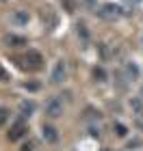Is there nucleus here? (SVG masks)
<instances>
[{"mask_svg": "<svg viewBox=\"0 0 143 151\" xmlns=\"http://www.w3.org/2000/svg\"><path fill=\"white\" fill-rule=\"evenodd\" d=\"M22 151H33V145H30V142H28V145H24V147H22Z\"/></svg>", "mask_w": 143, "mask_h": 151, "instance_id": "obj_21", "label": "nucleus"}, {"mask_svg": "<svg viewBox=\"0 0 143 151\" xmlns=\"http://www.w3.org/2000/svg\"><path fill=\"white\" fill-rule=\"evenodd\" d=\"M33 110H35V104H33V101L26 99V101H22V104H20V114H22L24 119H26V116H30Z\"/></svg>", "mask_w": 143, "mask_h": 151, "instance_id": "obj_12", "label": "nucleus"}, {"mask_svg": "<svg viewBox=\"0 0 143 151\" xmlns=\"http://www.w3.org/2000/svg\"><path fill=\"white\" fill-rule=\"evenodd\" d=\"M24 88L26 91H39L41 84H39V82H24Z\"/></svg>", "mask_w": 143, "mask_h": 151, "instance_id": "obj_16", "label": "nucleus"}, {"mask_svg": "<svg viewBox=\"0 0 143 151\" xmlns=\"http://www.w3.org/2000/svg\"><path fill=\"white\" fill-rule=\"evenodd\" d=\"M78 35H83V39H89V32H87V26L78 24Z\"/></svg>", "mask_w": 143, "mask_h": 151, "instance_id": "obj_20", "label": "nucleus"}, {"mask_svg": "<svg viewBox=\"0 0 143 151\" xmlns=\"http://www.w3.org/2000/svg\"><path fill=\"white\" fill-rule=\"evenodd\" d=\"M134 127L143 132V112H137V114H134Z\"/></svg>", "mask_w": 143, "mask_h": 151, "instance_id": "obj_15", "label": "nucleus"}, {"mask_svg": "<svg viewBox=\"0 0 143 151\" xmlns=\"http://www.w3.org/2000/svg\"><path fill=\"white\" fill-rule=\"evenodd\" d=\"M91 76H93V80H95V82H100V84L108 80V76H106V69H104V67H100V65H98V67H93Z\"/></svg>", "mask_w": 143, "mask_h": 151, "instance_id": "obj_10", "label": "nucleus"}, {"mask_svg": "<svg viewBox=\"0 0 143 151\" xmlns=\"http://www.w3.org/2000/svg\"><path fill=\"white\" fill-rule=\"evenodd\" d=\"M24 60L33 67V69H39V67H41V63H44V56H41L39 52H35V50H28V54L24 56Z\"/></svg>", "mask_w": 143, "mask_h": 151, "instance_id": "obj_6", "label": "nucleus"}, {"mask_svg": "<svg viewBox=\"0 0 143 151\" xmlns=\"http://www.w3.org/2000/svg\"><path fill=\"white\" fill-rule=\"evenodd\" d=\"M7 121H9V110H7V108H0V127H2Z\"/></svg>", "mask_w": 143, "mask_h": 151, "instance_id": "obj_17", "label": "nucleus"}, {"mask_svg": "<svg viewBox=\"0 0 143 151\" xmlns=\"http://www.w3.org/2000/svg\"><path fill=\"white\" fill-rule=\"evenodd\" d=\"M113 129H115V134H117L119 136V138H126V136H128V127L124 125V123H113Z\"/></svg>", "mask_w": 143, "mask_h": 151, "instance_id": "obj_13", "label": "nucleus"}, {"mask_svg": "<svg viewBox=\"0 0 143 151\" xmlns=\"http://www.w3.org/2000/svg\"><path fill=\"white\" fill-rule=\"evenodd\" d=\"M41 136H44L46 142H50V145H54V142L59 140V132H57V127H52V125H44L41 127Z\"/></svg>", "mask_w": 143, "mask_h": 151, "instance_id": "obj_7", "label": "nucleus"}, {"mask_svg": "<svg viewBox=\"0 0 143 151\" xmlns=\"http://www.w3.org/2000/svg\"><path fill=\"white\" fill-rule=\"evenodd\" d=\"M141 97H143V88H141Z\"/></svg>", "mask_w": 143, "mask_h": 151, "instance_id": "obj_23", "label": "nucleus"}, {"mask_svg": "<svg viewBox=\"0 0 143 151\" xmlns=\"http://www.w3.org/2000/svg\"><path fill=\"white\" fill-rule=\"evenodd\" d=\"M2 43L7 47H22V45L28 43V41H26V37H20V35H4L2 37Z\"/></svg>", "mask_w": 143, "mask_h": 151, "instance_id": "obj_5", "label": "nucleus"}, {"mask_svg": "<svg viewBox=\"0 0 143 151\" xmlns=\"http://www.w3.org/2000/svg\"><path fill=\"white\" fill-rule=\"evenodd\" d=\"M63 80H65V63L63 60H57V65H54V69L50 73V82L52 84H61Z\"/></svg>", "mask_w": 143, "mask_h": 151, "instance_id": "obj_4", "label": "nucleus"}, {"mask_svg": "<svg viewBox=\"0 0 143 151\" xmlns=\"http://www.w3.org/2000/svg\"><path fill=\"white\" fill-rule=\"evenodd\" d=\"M128 106L132 108V114H137V112H143V97H141V95H139V97H130Z\"/></svg>", "mask_w": 143, "mask_h": 151, "instance_id": "obj_11", "label": "nucleus"}, {"mask_svg": "<svg viewBox=\"0 0 143 151\" xmlns=\"http://www.w3.org/2000/svg\"><path fill=\"white\" fill-rule=\"evenodd\" d=\"M89 134L93 136V138H100V136H102V129H100V125H95V123H93V125H89Z\"/></svg>", "mask_w": 143, "mask_h": 151, "instance_id": "obj_14", "label": "nucleus"}, {"mask_svg": "<svg viewBox=\"0 0 143 151\" xmlns=\"http://www.w3.org/2000/svg\"><path fill=\"white\" fill-rule=\"evenodd\" d=\"M63 110H65V106H63V99H59V95L57 97H50L44 106V112H46L48 119H59V116H63Z\"/></svg>", "mask_w": 143, "mask_h": 151, "instance_id": "obj_1", "label": "nucleus"}, {"mask_svg": "<svg viewBox=\"0 0 143 151\" xmlns=\"http://www.w3.org/2000/svg\"><path fill=\"white\" fill-rule=\"evenodd\" d=\"M63 2H65L67 6H70V9H72V6H74V0H63Z\"/></svg>", "mask_w": 143, "mask_h": 151, "instance_id": "obj_22", "label": "nucleus"}, {"mask_svg": "<svg viewBox=\"0 0 143 151\" xmlns=\"http://www.w3.org/2000/svg\"><path fill=\"white\" fill-rule=\"evenodd\" d=\"M124 73L128 76V80H139V67L134 65V63H126L124 65Z\"/></svg>", "mask_w": 143, "mask_h": 151, "instance_id": "obj_9", "label": "nucleus"}, {"mask_svg": "<svg viewBox=\"0 0 143 151\" xmlns=\"http://www.w3.org/2000/svg\"><path fill=\"white\" fill-rule=\"evenodd\" d=\"M28 19H30V15H28V11H15L11 15V22L15 24V26H24V24H28Z\"/></svg>", "mask_w": 143, "mask_h": 151, "instance_id": "obj_8", "label": "nucleus"}, {"mask_svg": "<svg viewBox=\"0 0 143 151\" xmlns=\"http://www.w3.org/2000/svg\"><path fill=\"white\" fill-rule=\"evenodd\" d=\"M100 54H102V58H108V56H111V52H108L106 43H102V45H100Z\"/></svg>", "mask_w": 143, "mask_h": 151, "instance_id": "obj_19", "label": "nucleus"}, {"mask_svg": "<svg viewBox=\"0 0 143 151\" xmlns=\"http://www.w3.org/2000/svg\"><path fill=\"white\" fill-rule=\"evenodd\" d=\"M11 80V76H9V71L4 69L2 65H0V82H9Z\"/></svg>", "mask_w": 143, "mask_h": 151, "instance_id": "obj_18", "label": "nucleus"}, {"mask_svg": "<svg viewBox=\"0 0 143 151\" xmlns=\"http://www.w3.org/2000/svg\"><path fill=\"white\" fill-rule=\"evenodd\" d=\"M28 132V125H26V121H24V116H20V119L11 125V129H9V134H7V138L9 140H20L22 136Z\"/></svg>", "mask_w": 143, "mask_h": 151, "instance_id": "obj_3", "label": "nucleus"}, {"mask_svg": "<svg viewBox=\"0 0 143 151\" xmlns=\"http://www.w3.org/2000/svg\"><path fill=\"white\" fill-rule=\"evenodd\" d=\"M121 13H124V9L117 6V4H102L100 9H98V15H100L102 19H108V22L121 17Z\"/></svg>", "mask_w": 143, "mask_h": 151, "instance_id": "obj_2", "label": "nucleus"}]
</instances>
